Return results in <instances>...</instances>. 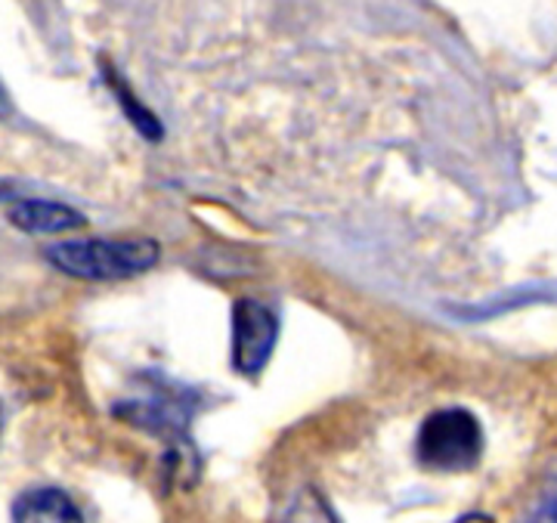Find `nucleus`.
Instances as JSON below:
<instances>
[{"mask_svg": "<svg viewBox=\"0 0 557 523\" xmlns=\"http://www.w3.org/2000/svg\"><path fill=\"white\" fill-rule=\"evenodd\" d=\"M44 261L84 282H121L143 276L161 261L152 239H72L44 248Z\"/></svg>", "mask_w": 557, "mask_h": 523, "instance_id": "obj_1", "label": "nucleus"}, {"mask_svg": "<svg viewBox=\"0 0 557 523\" xmlns=\"http://www.w3.org/2000/svg\"><path fill=\"white\" fill-rule=\"evenodd\" d=\"M486 434L474 412L468 409H437L431 412L416 437V456L421 468L434 474H468L483 459Z\"/></svg>", "mask_w": 557, "mask_h": 523, "instance_id": "obj_2", "label": "nucleus"}, {"mask_svg": "<svg viewBox=\"0 0 557 523\" xmlns=\"http://www.w3.org/2000/svg\"><path fill=\"white\" fill-rule=\"evenodd\" d=\"M278 341V316L267 303L239 298L233 303V369L245 378H258L273 360Z\"/></svg>", "mask_w": 557, "mask_h": 523, "instance_id": "obj_3", "label": "nucleus"}, {"mask_svg": "<svg viewBox=\"0 0 557 523\" xmlns=\"http://www.w3.org/2000/svg\"><path fill=\"white\" fill-rule=\"evenodd\" d=\"M10 223L32 233V236H60V233H75L87 226V217L75 211L72 204H62L53 199H20L7 208Z\"/></svg>", "mask_w": 557, "mask_h": 523, "instance_id": "obj_4", "label": "nucleus"}, {"mask_svg": "<svg viewBox=\"0 0 557 523\" xmlns=\"http://www.w3.org/2000/svg\"><path fill=\"white\" fill-rule=\"evenodd\" d=\"M119 415H127L134 424H143V427H149L152 434H161V437L168 431L180 434L189 422V409H183V400L177 394H161V390L137 397L134 402H127V409L119 406Z\"/></svg>", "mask_w": 557, "mask_h": 523, "instance_id": "obj_5", "label": "nucleus"}, {"mask_svg": "<svg viewBox=\"0 0 557 523\" xmlns=\"http://www.w3.org/2000/svg\"><path fill=\"white\" fill-rule=\"evenodd\" d=\"M10 514L13 521H84L81 505H75V499L57 486H38L22 493Z\"/></svg>", "mask_w": 557, "mask_h": 523, "instance_id": "obj_6", "label": "nucleus"}, {"mask_svg": "<svg viewBox=\"0 0 557 523\" xmlns=\"http://www.w3.org/2000/svg\"><path fill=\"white\" fill-rule=\"evenodd\" d=\"M106 78V84L112 87V94L119 97V105L124 109V115L131 119V124L137 127L139 134L146 137V140H152V142H159L161 137H164V130H161V121L159 115H152L143 102L134 97V90H127V84L124 80L115 78V72L109 69V75H102Z\"/></svg>", "mask_w": 557, "mask_h": 523, "instance_id": "obj_7", "label": "nucleus"}, {"mask_svg": "<svg viewBox=\"0 0 557 523\" xmlns=\"http://www.w3.org/2000/svg\"><path fill=\"white\" fill-rule=\"evenodd\" d=\"M10 112H13V102H10V94H7V87L0 84V121L10 119Z\"/></svg>", "mask_w": 557, "mask_h": 523, "instance_id": "obj_8", "label": "nucleus"}, {"mask_svg": "<svg viewBox=\"0 0 557 523\" xmlns=\"http://www.w3.org/2000/svg\"><path fill=\"white\" fill-rule=\"evenodd\" d=\"M0 424H3V415H0Z\"/></svg>", "mask_w": 557, "mask_h": 523, "instance_id": "obj_9", "label": "nucleus"}]
</instances>
